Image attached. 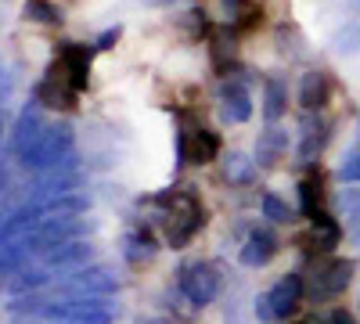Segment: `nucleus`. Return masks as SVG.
<instances>
[{
  "label": "nucleus",
  "mask_w": 360,
  "mask_h": 324,
  "mask_svg": "<svg viewBox=\"0 0 360 324\" xmlns=\"http://www.w3.org/2000/svg\"><path fill=\"white\" fill-rule=\"evenodd\" d=\"M155 205L166 209V242H169V249H184L205 227V209H202L195 188L166 191V195L155 198Z\"/></svg>",
  "instance_id": "nucleus-1"
},
{
  "label": "nucleus",
  "mask_w": 360,
  "mask_h": 324,
  "mask_svg": "<svg viewBox=\"0 0 360 324\" xmlns=\"http://www.w3.org/2000/svg\"><path fill=\"white\" fill-rule=\"evenodd\" d=\"M33 313L47 317L51 324H112L119 306L112 296H62V303H44Z\"/></svg>",
  "instance_id": "nucleus-2"
},
{
  "label": "nucleus",
  "mask_w": 360,
  "mask_h": 324,
  "mask_svg": "<svg viewBox=\"0 0 360 324\" xmlns=\"http://www.w3.org/2000/svg\"><path fill=\"white\" fill-rule=\"evenodd\" d=\"M76 155V134L69 123H51L44 130V137L37 141V148L29 152L25 159H18L25 169H37V173H47L54 166H62L65 159Z\"/></svg>",
  "instance_id": "nucleus-3"
},
{
  "label": "nucleus",
  "mask_w": 360,
  "mask_h": 324,
  "mask_svg": "<svg viewBox=\"0 0 360 324\" xmlns=\"http://www.w3.org/2000/svg\"><path fill=\"white\" fill-rule=\"evenodd\" d=\"M176 288L195 310H202L209 303H217V296H220V271L213 267V263H205V259L184 263L180 274H176Z\"/></svg>",
  "instance_id": "nucleus-4"
},
{
  "label": "nucleus",
  "mask_w": 360,
  "mask_h": 324,
  "mask_svg": "<svg viewBox=\"0 0 360 324\" xmlns=\"http://www.w3.org/2000/svg\"><path fill=\"white\" fill-rule=\"evenodd\" d=\"M54 288H58V296H115L119 278H115V271L101 267V263H86V267L65 274Z\"/></svg>",
  "instance_id": "nucleus-5"
},
{
  "label": "nucleus",
  "mask_w": 360,
  "mask_h": 324,
  "mask_svg": "<svg viewBox=\"0 0 360 324\" xmlns=\"http://www.w3.org/2000/svg\"><path fill=\"white\" fill-rule=\"evenodd\" d=\"M349 281H353V259L328 256V259H321L317 267H314L307 292H310V299H314V303H324V299L342 296V292L349 288Z\"/></svg>",
  "instance_id": "nucleus-6"
},
{
  "label": "nucleus",
  "mask_w": 360,
  "mask_h": 324,
  "mask_svg": "<svg viewBox=\"0 0 360 324\" xmlns=\"http://www.w3.org/2000/svg\"><path fill=\"white\" fill-rule=\"evenodd\" d=\"M220 155V137L205 127H180L176 134V162L180 166H205Z\"/></svg>",
  "instance_id": "nucleus-7"
},
{
  "label": "nucleus",
  "mask_w": 360,
  "mask_h": 324,
  "mask_svg": "<svg viewBox=\"0 0 360 324\" xmlns=\"http://www.w3.org/2000/svg\"><path fill=\"white\" fill-rule=\"evenodd\" d=\"M47 115H44V105L33 101V105H25L18 112V119H15V130H11V148H15V159H25L29 152L37 148V141L44 137L47 130Z\"/></svg>",
  "instance_id": "nucleus-8"
},
{
  "label": "nucleus",
  "mask_w": 360,
  "mask_h": 324,
  "mask_svg": "<svg viewBox=\"0 0 360 324\" xmlns=\"http://www.w3.org/2000/svg\"><path fill=\"white\" fill-rule=\"evenodd\" d=\"M90 256H94V245L83 242V238H72V242H62V245L47 249V252L40 256V267H44V271H51L54 278H58V274L65 278V274H72V271L86 267Z\"/></svg>",
  "instance_id": "nucleus-9"
},
{
  "label": "nucleus",
  "mask_w": 360,
  "mask_h": 324,
  "mask_svg": "<svg viewBox=\"0 0 360 324\" xmlns=\"http://www.w3.org/2000/svg\"><path fill=\"white\" fill-rule=\"evenodd\" d=\"M58 79H65L72 91H86L90 83V51L79 47V44H62V51H58V65L51 69Z\"/></svg>",
  "instance_id": "nucleus-10"
},
{
  "label": "nucleus",
  "mask_w": 360,
  "mask_h": 324,
  "mask_svg": "<svg viewBox=\"0 0 360 324\" xmlns=\"http://www.w3.org/2000/svg\"><path fill=\"white\" fill-rule=\"evenodd\" d=\"M328 134H332V127H328V119L321 112H307L303 123H299V144H295V155L303 166H314V159L324 152L328 144Z\"/></svg>",
  "instance_id": "nucleus-11"
},
{
  "label": "nucleus",
  "mask_w": 360,
  "mask_h": 324,
  "mask_svg": "<svg viewBox=\"0 0 360 324\" xmlns=\"http://www.w3.org/2000/svg\"><path fill=\"white\" fill-rule=\"evenodd\" d=\"M303 292H307L303 274H281L266 292V303H270V310H274V317L278 320L292 317L299 310V303H303Z\"/></svg>",
  "instance_id": "nucleus-12"
},
{
  "label": "nucleus",
  "mask_w": 360,
  "mask_h": 324,
  "mask_svg": "<svg viewBox=\"0 0 360 324\" xmlns=\"http://www.w3.org/2000/svg\"><path fill=\"white\" fill-rule=\"evenodd\" d=\"M220 115H224V123H234V127L252 119V94L242 79L220 83Z\"/></svg>",
  "instance_id": "nucleus-13"
},
{
  "label": "nucleus",
  "mask_w": 360,
  "mask_h": 324,
  "mask_svg": "<svg viewBox=\"0 0 360 324\" xmlns=\"http://www.w3.org/2000/svg\"><path fill=\"white\" fill-rule=\"evenodd\" d=\"M281 252V242H278V234L270 231V227H256L249 238H245V245H242V252H238V259L245 263V267H252V271H259V267H266L270 259H274Z\"/></svg>",
  "instance_id": "nucleus-14"
},
{
  "label": "nucleus",
  "mask_w": 360,
  "mask_h": 324,
  "mask_svg": "<svg viewBox=\"0 0 360 324\" xmlns=\"http://www.w3.org/2000/svg\"><path fill=\"white\" fill-rule=\"evenodd\" d=\"M37 101L44 108H72L76 105V91L65 83V79H58L54 72H47L37 86Z\"/></svg>",
  "instance_id": "nucleus-15"
},
{
  "label": "nucleus",
  "mask_w": 360,
  "mask_h": 324,
  "mask_svg": "<svg viewBox=\"0 0 360 324\" xmlns=\"http://www.w3.org/2000/svg\"><path fill=\"white\" fill-rule=\"evenodd\" d=\"M299 105L307 112H321L328 105V76L324 72H303L299 76Z\"/></svg>",
  "instance_id": "nucleus-16"
},
{
  "label": "nucleus",
  "mask_w": 360,
  "mask_h": 324,
  "mask_svg": "<svg viewBox=\"0 0 360 324\" xmlns=\"http://www.w3.org/2000/svg\"><path fill=\"white\" fill-rule=\"evenodd\" d=\"M339 238H342V231H339V223L328 216V213L310 216V245H314L321 256H328L332 249H339Z\"/></svg>",
  "instance_id": "nucleus-17"
},
{
  "label": "nucleus",
  "mask_w": 360,
  "mask_h": 324,
  "mask_svg": "<svg viewBox=\"0 0 360 324\" xmlns=\"http://www.w3.org/2000/svg\"><path fill=\"white\" fill-rule=\"evenodd\" d=\"M159 252V245H155V238L148 234L144 227H137V231H127V238H123V256H127V263H148Z\"/></svg>",
  "instance_id": "nucleus-18"
},
{
  "label": "nucleus",
  "mask_w": 360,
  "mask_h": 324,
  "mask_svg": "<svg viewBox=\"0 0 360 324\" xmlns=\"http://www.w3.org/2000/svg\"><path fill=\"white\" fill-rule=\"evenodd\" d=\"M285 108H288V86H285V79L270 76L263 83V115H266L270 123H278L281 115H285Z\"/></svg>",
  "instance_id": "nucleus-19"
},
{
  "label": "nucleus",
  "mask_w": 360,
  "mask_h": 324,
  "mask_svg": "<svg viewBox=\"0 0 360 324\" xmlns=\"http://www.w3.org/2000/svg\"><path fill=\"white\" fill-rule=\"evenodd\" d=\"M285 152H288V134H285V130H266V134L259 137V144H256L259 166H274Z\"/></svg>",
  "instance_id": "nucleus-20"
},
{
  "label": "nucleus",
  "mask_w": 360,
  "mask_h": 324,
  "mask_svg": "<svg viewBox=\"0 0 360 324\" xmlns=\"http://www.w3.org/2000/svg\"><path fill=\"white\" fill-rule=\"evenodd\" d=\"M224 176L231 184H252L256 181V162L245 152H231V155H224Z\"/></svg>",
  "instance_id": "nucleus-21"
},
{
  "label": "nucleus",
  "mask_w": 360,
  "mask_h": 324,
  "mask_svg": "<svg viewBox=\"0 0 360 324\" xmlns=\"http://www.w3.org/2000/svg\"><path fill=\"white\" fill-rule=\"evenodd\" d=\"M324 188H321V176H303L299 181V209H303L307 216H317V213H324L321 209V195Z\"/></svg>",
  "instance_id": "nucleus-22"
},
{
  "label": "nucleus",
  "mask_w": 360,
  "mask_h": 324,
  "mask_svg": "<svg viewBox=\"0 0 360 324\" xmlns=\"http://www.w3.org/2000/svg\"><path fill=\"white\" fill-rule=\"evenodd\" d=\"M259 213H263V220H270V223H288V220H292L288 202H281L274 191H266V195L259 198Z\"/></svg>",
  "instance_id": "nucleus-23"
},
{
  "label": "nucleus",
  "mask_w": 360,
  "mask_h": 324,
  "mask_svg": "<svg viewBox=\"0 0 360 324\" xmlns=\"http://www.w3.org/2000/svg\"><path fill=\"white\" fill-rule=\"evenodd\" d=\"M213 65H217V72H227L231 65H234V40L227 37V33H217L213 37Z\"/></svg>",
  "instance_id": "nucleus-24"
},
{
  "label": "nucleus",
  "mask_w": 360,
  "mask_h": 324,
  "mask_svg": "<svg viewBox=\"0 0 360 324\" xmlns=\"http://www.w3.org/2000/svg\"><path fill=\"white\" fill-rule=\"evenodd\" d=\"M25 18L44 22V25H58V22H62V8L47 4V0H29V4H25Z\"/></svg>",
  "instance_id": "nucleus-25"
},
{
  "label": "nucleus",
  "mask_w": 360,
  "mask_h": 324,
  "mask_svg": "<svg viewBox=\"0 0 360 324\" xmlns=\"http://www.w3.org/2000/svg\"><path fill=\"white\" fill-rule=\"evenodd\" d=\"M339 176H342V181L346 184H360V144H356V148L342 159V166H339Z\"/></svg>",
  "instance_id": "nucleus-26"
},
{
  "label": "nucleus",
  "mask_w": 360,
  "mask_h": 324,
  "mask_svg": "<svg viewBox=\"0 0 360 324\" xmlns=\"http://www.w3.org/2000/svg\"><path fill=\"white\" fill-rule=\"evenodd\" d=\"M339 205H342L346 220H349V216H356V213H360V188H349V191H342Z\"/></svg>",
  "instance_id": "nucleus-27"
},
{
  "label": "nucleus",
  "mask_w": 360,
  "mask_h": 324,
  "mask_svg": "<svg viewBox=\"0 0 360 324\" xmlns=\"http://www.w3.org/2000/svg\"><path fill=\"white\" fill-rule=\"evenodd\" d=\"M119 37H123V29H119V25H112V29H105V33L98 37V44H94V47H98V51H108V47H112Z\"/></svg>",
  "instance_id": "nucleus-28"
},
{
  "label": "nucleus",
  "mask_w": 360,
  "mask_h": 324,
  "mask_svg": "<svg viewBox=\"0 0 360 324\" xmlns=\"http://www.w3.org/2000/svg\"><path fill=\"white\" fill-rule=\"evenodd\" d=\"M8 98H11V76H8V69H4V65H0V112H4Z\"/></svg>",
  "instance_id": "nucleus-29"
},
{
  "label": "nucleus",
  "mask_w": 360,
  "mask_h": 324,
  "mask_svg": "<svg viewBox=\"0 0 360 324\" xmlns=\"http://www.w3.org/2000/svg\"><path fill=\"white\" fill-rule=\"evenodd\" d=\"M256 317L263 320V324H274L278 317H274V310H270V303H266V296H259L256 299Z\"/></svg>",
  "instance_id": "nucleus-30"
},
{
  "label": "nucleus",
  "mask_w": 360,
  "mask_h": 324,
  "mask_svg": "<svg viewBox=\"0 0 360 324\" xmlns=\"http://www.w3.org/2000/svg\"><path fill=\"white\" fill-rule=\"evenodd\" d=\"M224 8H227V11L234 15V18H242V15H245V11L252 8V0H224Z\"/></svg>",
  "instance_id": "nucleus-31"
},
{
  "label": "nucleus",
  "mask_w": 360,
  "mask_h": 324,
  "mask_svg": "<svg viewBox=\"0 0 360 324\" xmlns=\"http://www.w3.org/2000/svg\"><path fill=\"white\" fill-rule=\"evenodd\" d=\"M328 317H332V324H360V317H353V313H346V310H332Z\"/></svg>",
  "instance_id": "nucleus-32"
},
{
  "label": "nucleus",
  "mask_w": 360,
  "mask_h": 324,
  "mask_svg": "<svg viewBox=\"0 0 360 324\" xmlns=\"http://www.w3.org/2000/svg\"><path fill=\"white\" fill-rule=\"evenodd\" d=\"M299 324H332V317H328V313H307Z\"/></svg>",
  "instance_id": "nucleus-33"
},
{
  "label": "nucleus",
  "mask_w": 360,
  "mask_h": 324,
  "mask_svg": "<svg viewBox=\"0 0 360 324\" xmlns=\"http://www.w3.org/2000/svg\"><path fill=\"white\" fill-rule=\"evenodd\" d=\"M141 324H169V320H141Z\"/></svg>",
  "instance_id": "nucleus-34"
},
{
  "label": "nucleus",
  "mask_w": 360,
  "mask_h": 324,
  "mask_svg": "<svg viewBox=\"0 0 360 324\" xmlns=\"http://www.w3.org/2000/svg\"><path fill=\"white\" fill-rule=\"evenodd\" d=\"M356 317H360V303H356Z\"/></svg>",
  "instance_id": "nucleus-35"
},
{
  "label": "nucleus",
  "mask_w": 360,
  "mask_h": 324,
  "mask_svg": "<svg viewBox=\"0 0 360 324\" xmlns=\"http://www.w3.org/2000/svg\"><path fill=\"white\" fill-rule=\"evenodd\" d=\"M155 4H166V0H155Z\"/></svg>",
  "instance_id": "nucleus-36"
},
{
  "label": "nucleus",
  "mask_w": 360,
  "mask_h": 324,
  "mask_svg": "<svg viewBox=\"0 0 360 324\" xmlns=\"http://www.w3.org/2000/svg\"><path fill=\"white\" fill-rule=\"evenodd\" d=\"M0 278H4V274H0Z\"/></svg>",
  "instance_id": "nucleus-37"
}]
</instances>
